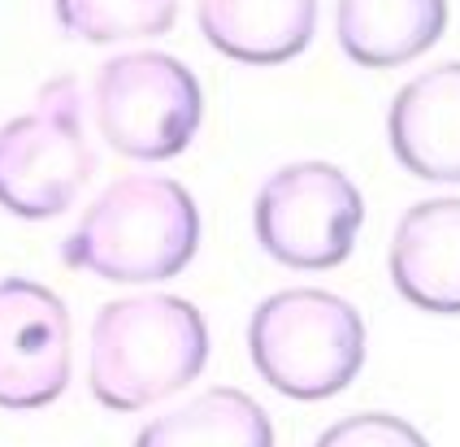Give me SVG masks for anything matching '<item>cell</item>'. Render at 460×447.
<instances>
[{"label": "cell", "instance_id": "1", "mask_svg": "<svg viewBox=\"0 0 460 447\" xmlns=\"http://www.w3.org/2000/svg\"><path fill=\"white\" fill-rule=\"evenodd\" d=\"M208 365L205 313L165 291L109 300L92 321L87 387L109 413H139L191 387Z\"/></svg>", "mask_w": 460, "mask_h": 447}, {"label": "cell", "instance_id": "2", "mask_svg": "<svg viewBox=\"0 0 460 447\" xmlns=\"http://www.w3.org/2000/svg\"><path fill=\"white\" fill-rule=\"evenodd\" d=\"M200 252V209L179 179L122 174L61 239V261L104 283H165Z\"/></svg>", "mask_w": 460, "mask_h": 447}, {"label": "cell", "instance_id": "3", "mask_svg": "<svg viewBox=\"0 0 460 447\" xmlns=\"http://www.w3.org/2000/svg\"><path fill=\"white\" fill-rule=\"evenodd\" d=\"M256 373L287 399H331L365 365V321L334 291L287 287L256 304L248 321Z\"/></svg>", "mask_w": 460, "mask_h": 447}, {"label": "cell", "instance_id": "4", "mask_svg": "<svg viewBox=\"0 0 460 447\" xmlns=\"http://www.w3.org/2000/svg\"><path fill=\"white\" fill-rule=\"evenodd\" d=\"M96 153L83 131V87L57 74L35 105L0 127V209L22 222H49L83 196Z\"/></svg>", "mask_w": 460, "mask_h": 447}, {"label": "cell", "instance_id": "5", "mask_svg": "<svg viewBox=\"0 0 460 447\" xmlns=\"http://www.w3.org/2000/svg\"><path fill=\"white\" fill-rule=\"evenodd\" d=\"M96 131L130 161H170L200 131L205 92L179 57L135 48L109 57L92 83Z\"/></svg>", "mask_w": 460, "mask_h": 447}, {"label": "cell", "instance_id": "6", "mask_svg": "<svg viewBox=\"0 0 460 447\" xmlns=\"http://www.w3.org/2000/svg\"><path fill=\"white\" fill-rule=\"evenodd\" d=\"M365 222L360 187L331 161H296L274 170L252 205L256 243L287 269H334L352 257Z\"/></svg>", "mask_w": 460, "mask_h": 447}, {"label": "cell", "instance_id": "7", "mask_svg": "<svg viewBox=\"0 0 460 447\" xmlns=\"http://www.w3.org/2000/svg\"><path fill=\"white\" fill-rule=\"evenodd\" d=\"M75 326L70 309L35 278H0V408L35 413L70 387Z\"/></svg>", "mask_w": 460, "mask_h": 447}, {"label": "cell", "instance_id": "8", "mask_svg": "<svg viewBox=\"0 0 460 447\" xmlns=\"http://www.w3.org/2000/svg\"><path fill=\"white\" fill-rule=\"evenodd\" d=\"M391 153L412 179L460 183V61L409 79L386 113Z\"/></svg>", "mask_w": 460, "mask_h": 447}, {"label": "cell", "instance_id": "9", "mask_svg": "<svg viewBox=\"0 0 460 447\" xmlns=\"http://www.w3.org/2000/svg\"><path fill=\"white\" fill-rule=\"evenodd\" d=\"M391 283L421 313L460 317V196L417 200L400 213Z\"/></svg>", "mask_w": 460, "mask_h": 447}, {"label": "cell", "instance_id": "10", "mask_svg": "<svg viewBox=\"0 0 460 447\" xmlns=\"http://www.w3.org/2000/svg\"><path fill=\"white\" fill-rule=\"evenodd\" d=\"M196 22L239 66H282L313 44L317 0H196Z\"/></svg>", "mask_w": 460, "mask_h": 447}, {"label": "cell", "instance_id": "11", "mask_svg": "<svg viewBox=\"0 0 460 447\" xmlns=\"http://www.w3.org/2000/svg\"><path fill=\"white\" fill-rule=\"evenodd\" d=\"M447 27V0H334V39L365 70H395L430 53Z\"/></svg>", "mask_w": 460, "mask_h": 447}, {"label": "cell", "instance_id": "12", "mask_svg": "<svg viewBox=\"0 0 460 447\" xmlns=\"http://www.w3.org/2000/svg\"><path fill=\"white\" fill-rule=\"evenodd\" d=\"M135 447H274V425L248 391L208 387L148 421Z\"/></svg>", "mask_w": 460, "mask_h": 447}, {"label": "cell", "instance_id": "13", "mask_svg": "<svg viewBox=\"0 0 460 447\" xmlns=\"http://www.w3.org/2000/svg\"><path fill=\"white\" fill-rule=\"evenodd\" d=\"M52 9L78 44L153 39L179 22V0H52Z\"/></svg>", "mask_w": 460, "mask_h": 447}, {"label": "cell", "instance_id": "14", "mask_svg": "<svg viewBox=\"0 0 460 447\" xmlns=\"http://www.w3.org/2000/svg\"><path fill=\"white\" fill-rule=\"evenodd\" d=\"M313 447H430L426 434L395 413H352L317 434Z\"/></svg>", "mask_w": 460, "mask_h": 447}]
</instances>
